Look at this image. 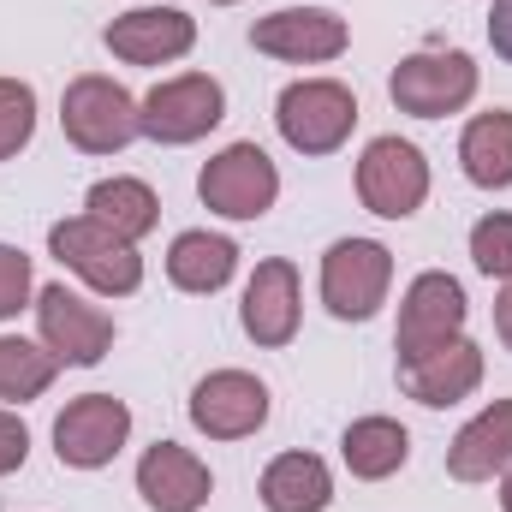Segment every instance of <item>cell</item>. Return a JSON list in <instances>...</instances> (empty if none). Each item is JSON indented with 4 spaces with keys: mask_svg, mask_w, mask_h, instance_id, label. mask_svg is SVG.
Returning <instances> with one entry per match:
<instances>
[{
    "mask_svg": "<svg viewBox=\"0 0 512 512\" xmlns=\"http://www.w3.org/2000/svg\"><path fill=\"white\" fill-rule=\"evenodd\" d=\"M102 42L126 66H167V60H185L197 48V24L179 6H137V12L108 24Z\"/></svg>",
    "mask_w": 512,
    "mask_h": 512,
    "instance_id": "cell-14",
    "label": "cell"
},
{
    "mask_svg": "<svg viewBox=\"0 0 512 512\" xmlns=\"http://www.w3.org/2000/svg\"><path fill=\"white\" fill-rule=\"evenodd\" d=\"M393 286V256L376 239H340L322 256V304L340 322H370Z\"/></svg>",
    "mask_w": 512,
    "mask_h": 512,
    "instance_id": "cell-9",
    "label": "cell"
},
{
    "mask_svg": "<svg viewBox=\"0 0 512 512\" xmlns=\"http://www.w3.org/2000/svg\"><path fill=\"white\" fill-rule=\"evenodd\" d=\"M471 262L489 280H512V215H483L471 227Z\"/></svg>",
    "mask_w": 512,
    "mask_h": 512,
    "instance_id": "cell-26",
    "label": "cell"
},
{
    "mask_svg": "<svg viewBox=\"0 0 512 512\" xmlns=\"http://www.w3.org/2000/svg\"><path fill=\"white\" fill-rule=\"evenodd\" d=\"M233 268H239V245L221 233H179L167 251V280L179 292H197V298L221 292L233 280Z\"/></svg>",
    "mask_w": 512,
    "mask_h": 512,
    "instance_id": "cell-20",
    "label": "cell"
},
{
    "mask_svg": "<svg viewBox=\"0 0 512 512\" xmlns=\"http://www.w3.org/2000/svg\"><path fill=\"white\" fill-rule=\"evenodd\" d=\"M48 251L60 268H72L90 292L102 298H131L143 286V256L131 239H120L114 227H102L96 215H72L48 227Z\"/></svg>",
    "mask_w": 512,
    "mask_h": 512,
    "instance_id": "cell-1",
    "label": "cell"
},
{
    "mask_svg": "<svg viewBox=\"0 0 512 512\" xmlns=\"http://www.w3.org/2000/svg\"><path fill=\"white\" fill-rule=\"evenodd\" d=\"M340 459H346L352 477L387 483V477L411 459V435H405V423H393V417H358V423L340 435Z\"/></svg>",
    "mask_w": 512,
    "mask_h": 512,
    "instance_id": "cell-21",
    "label": "cell"
},
{
    "mask_svg": "<svg viewBox=\"0 0 512 512\" xmlns=\"http://www.w3.org/2000/svg\"><path fill=\"white\" fill-rule=\"evenodd\" d=\"M36 328H42V346L78 370H90L114 352V316L102 304H90L84 292H72L66 280L36 292Z\"/></svg>",
    "mask_w": 512,
    "mask_h": 512,
    "instance_id": "cell-5",
    "label": "cell"
},
{
    "mask_svg": "<svg viewBox=\"0 0 512 512\" xmlns=\"http://www.w3.org/2000/svg\"><path fill=\"white\" fill-rule=\"evenodd\" d=\"M465 316H471V304H465V286L453 274H441V268L417 274L405 286V298H399V334H393L399 364L405 358H423V352H435L447 340H459L465 334Z\"/></svg>",
    "mask_w": 512,
    "mask_h": 512,
    "instance_id": "cell-7",
    "label": "cell"
},
{
    "mask_svg": "<svg viewBox=\"0 0 512 512\" xmlns=\"http://www.w3.org/2000/svg\"><path fill=\"white\" fill-rule=\"evenodd\" d=\"M334 477L316 453H280L262 471V507L268 512H328Z\"/></svg>",
    "mask_w": 512,
    "mask_h": 512,
    "instance_id": "cell-19",
    "label": "cell"
},
{
    "mask_svg": "<svg viewBox=\"0 0 512 512\" xmlns=\"http://www.w3.org/2000/svg\"><path fill=\"white\" fill-rule=\"evenodd\" d=\"M191 423L209 441H245L268 423V387L251 370H215L191 387Z\"/></svg>",
    "mask_w": 512,
    "mask_h": 512,
    "instance_id": "cell-13",
    "label": "cell"
},
{
    "mask_svg": "<svg viewBox=\"0 0 512 512\" xmlns=\"http://www.w3.org/2000/svg\"><path fill=\"white\" fill-rule=\"evenodd\" d=\"M209 6H233V0H209Z\"/></svg>",
    "mask_w": 512,
    "mask_h": 512,
    "instance_id": "cell-32",
    "label": "cell"
},
{
    "mask_svg": "<svg viewBox=\"0 0 512 512\" xmlns=\"http://www.w3.org/2000/svg\"><path fill=\"white\" fill-rule=\"evenodd\" d=\"M126 435H131V411H126V399H114V393H84V399H72L54 417V453L72 471L114 465L120 447H126Z\"/></svg>",
    "mask_w": 512,
    "mask_h": 512,
    "instance_id": "cell-11",
    "label": "cell"
},
{
    "mask_svg": "<svg viewBox=\"0 0 512 512\" xmlns=\"http://www.w3.org/2000/svg\"><path fill=\"white\" fill-rule=\"evenodd\" d=\"M60 126L72 137V149H84V155H120L131 137H143V114H137V96L126 84L84 72L60 96Z\"/></svg>",
    "mask_w": 512,
    "mask_h": 512,
    "instance_id": "cell-2",
    "label": "cell"
},
{
    "mask_svg": "<svg viewBox=\"0 0 512 512\" xmlns=\"http://www.w3.org/2000/svg\"><path fill=\"white\" fill-rule=\"evenodd\" d=\"M483 382V346L477 340H447V346H435V352H423V358H405L399 364V387L417 399V405H459V399H471Z\"/></svg>",
    "mask_w": 512,
    "mask_h": 512,
    "instance_id": "cell-16",
    "label": "cell"
},
{
    "mask_svg": "<svg viewBox=\"0 0 512 512\" xmlns=\"http://www.w3.org/2000/svg\"><path fill=\"white\" fill-rule=\"evenodd\" d=\"M512 465V399H495L489 411H477L453 447H447V477L453 483H489Z\"/></svg>",
    "mask_w": 512,
    "mask_h": 512,
    "instance_id": "cell-18",
    "label": "cell"
},
{
    "mask_svg": "<svg viewBox=\"0 0 512 512\" xmlns=\"http://www.w3.org/2000/svg\"><path fill=\"white\" fill-rule=\"evenodd\" d=\"M387 96L399 114H417V120H441V114H459L471 96H477V60L465 48H423V54H405L387 78Z\"/></svg>",
    "mask_w": 512,
    "mask_h": 512,
    "instance_id": "cell-4",
    "label": "cell"
},
{
    "mask_svg": "<svg viewBox=\"0 0 512 512\" xmlns=\"http://www.w3.org/2000/svg\"><path fill=\"white\" fill-rule=\"evenodd\" d=\"M459 161H465V179H471V185L507 191L512 185V114L507 108H489V114H477V120L465 126Z\"/></svg>",
    "mask_w": 512,
    "mask_h": 512,
    "instance_id": "cell-22",
    "label": "cell"
},
{
    "mask_svg": "<svg viewBox=\"0 0 512 512\" xmlns=\"http://www.w3.org/2000/svg\"><path fill=\"white\" fill-rule=\"evenodd\" d=\"M274 126L298 155H334L358 126V96L340 78H298L274 102Z\"/></svg>",
    "mask_w": 512,
    "mask_h": 512,
    "instance_id": "cell-3",
    "label": "cell"
},
{
    "mask_svg": "<svg viewBox=\"0 0 512 512\" xmlns=\"http://www.w3.org/2000/svg\"><path fill=\"white\" fill-rule=\"evenodd\" d=\"M137 495L155 512H197V507H209L215 477H209V465H203L191 447L155 441V447L137 459Z\"/></svg>",
    "mask_w": 512,
    "mask_h": 512,
    "instance_id": "cell-15",
    "label": "cell"
},
{
    "mask_svg": "<svg viewBox=\"0 0 512 512\" xmlns=\"http://www.w3.org/2000/svg\"><path fill=\"white\" fill-rule=\"evenodd\" d=\"M60 376V358L48 352V346H30V340H18V334H0V399H36V393H48Z\"/></svg>",
    "mask_w": 512,
    "mask_h": 512,
    "instance_id": "cell-24",
    "label": "cell"
},
{
    "mask_svg": "<svg viewBox=\"0 0 512 512\" xmlns=\"http://www.w3.org/2000/svg\"><path fill=\"white\" fill-rule=\"evenodd\" d=\"M358 197L382 221L417 215L423 197H429V161H423V149L405 143V137H376L364 149V161H358Z\"/></svg>",
    "mask_w": 512,
    "mask_h": 512,
    "instance_id": "cell-10",
    "label": "cell"
},
{
    "mask_svg": "<svg viewBox=\"0 0 512 512\" xmlns=\"http://www.w3.org/2000/svg\"><path fill=\"white\" fill-rule=\"evenodd\" d=\"M36 137V90L24 78H0V161H12Z\"/></svg>",
    "mask_w": 512,
    "mask_h": 512,
    "instance_id": "cell-25",
    "label": "cell"
},
{
    "mask_svg": "<svg viewBox=\"0 0 512 512\" xmlns=\"http://www.w3.org/2000/svg\"><path fill=\"white\" fill-rule=\"evenodd\" d=\"M84 209L102 221V227H114L120 239H149L155 233V221H161V203H155V191L143 185V179H96L90 185V197H84Z\"/></svg>",
    "mask_w": 512,
    "mask_h": 512,
    "instance_id": "cell-23",
    "label": "cell"
},
{
    "mask_svg": "<svg viewBox=\"0 0 512 512\" xmlns=\"http://www.w3.org/2000/svg\"><path fill=\"white\" fill-rule=\"evenodd\" d=\"M197 197H203V209H215V215H227V221H262V215L274 209V197H280V173H274L268 149H256V143H227V149L203 167Z\"/></svg>",
    "mask_w": 512,
    "mask_h": 512,
    "instance_id": "cell-6",
    "label": "cell"
},
{
    "mask_svg": "<svg viewBox=\"0 0 512 512\" xmlns=\"http://www.w3.org/2000/svg\"><path fill=\"white\" fill-rule=\"evenodd\" d=\"M501 507L512 512V465H507V471H501Z\"/></svg>",
    "mask_w": 512,
    "mask_h": 512,
    "instance_id": "cell-31",
    "label": "cell"
},
{
    "mask_svg": "<svg viewBox=\"0 0 512 512\" xmlns=\"http://www.w3.org/2000/svg\"><path fill=\"white\" fill-rule=\"evenodd\" d=\"M239 322H245V334L256 346H292V334H298V268L286 256L256 262L245 304H239Z\"/></svg>",
    "mask_w": 512,
    "mask_h": 512,
    "instance_id": "cell-17",
    "label": "cell"
},
{
    "mask_svg": "<svg viewBox=\"0 0 512 512\" xmlns=\"http://www.w3.org/2000/svg\"><path fill=\"white\" fill-rule=\"evenodd\" d=\"M495 334H501V346L512 352V280H507V292L495 298Z\"/></svg>",
    "mask_w": 512,
    "mask_h": 512,
    "instance_id": "cell-30",
    "label": "cell"
},
{
    "mask_svg": "<svg viewBox=\"0 0 512 512\" xmlns=\"http://www.w3.org/2000/svg\"><path fill=\"white\" fill-rule=\"evenodd\" d=\"M489 42H495L501 60H512V0H495V12H489Z\"/></svg>",
    "mask_w": 512,
    "mask_h": 512,
    "instance_id": "cell-29",
    "label": "cell"
},
{
    "mask_svg": "<svg viewBox=\"0 0 512 512\" xmlns=\"http://www.w3.org/2000/svg\"><path fill=\"white\" fill-rule=\"evenodd\" d=\"M24 459H30V429H24V417L0 411V477H12Z\"/></svg>",
    "mask_w": 512,
    "mask_h": 512,
    "instance_id": "cell-28",
    "label": "cell"
},
{
    "mask_svg": "<svg viewBox=\"0 0 512 512\" xmlns=\"http://www.w3.org/2000/svg\"><path fill=\"white\" fill-rule=\"evenodd\" d=\"M137 114H143V137L149 143H197V137H209L227 120V90L209 72H185V78L155 84L137 102Z\"/></svg>",
    "mask_w": 512,
    "mask_h": 512,
    "instance_id": "cell-8",
    "label": "cell"
},
{
    "mask_svg": "<svg viewBox=\"0 0 512 512\" xmlns=\"http://www.w3.org/2000/svg\"><path fill=\"white\" fill-rule=\"evenodd\" d=\"M352 42L346 18L328 12V6H280L268 18L251 24V48L256 54H274V60H292V66H322V60H340Z\"/></svg>",
    "mask_w": 512,
    "mask_h": 512,
    "instance_id": "cell-12",
    "label": "cell"
},
{
    "mask_svg": "<svg viewBox=\"0 0 512 512\" xmlns=\"http://www.w3.org/2000/svg\"><path fill=\"white\" fill-rule=\"evenodd\" d=\"M24 298H30V256L18 245H0V322L18 316Z\"/></svg>",
    "mask_w": 512,
    "mask_h": 512,
    "instance_id": "cell-27",
    "label": "cell"
}]
</instances>
